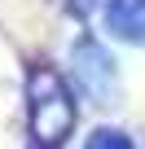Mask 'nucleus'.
<instances>
[{"label":"nucleus","mask_w":145,"mask_h":149,"mask_svg":"<svg viewBox=\"0 0 145 149\" xmlns=\"http://www.w3.org/2000/svg\"><path fill=\"white\" fill-rule=\"evenodd\" d=\"M84 149H136V145H132V136L119 132V127H97V132L84 140Z\"/></svg>","instance_id":"nucleus-4"},{"label":"nucleus","mask_w":145,"mask_h":149,"mask_svg":"<svg viewBox=\"0 0 145 149\" xmlns=\"http://www.w3.org/2000/svg\"><path fill=\"white\" fill-rule=\"evenodd\" d=\"M70 61H75V84L92 101H110L114 97V61L97 40H79L70 48Z\"/></svg>","instance_id":"nucleus-2"},{"label":"nucleus","mask_w":145,"mask_h":149,"mask_svg":"<svg viewBox=\"0 0 145 149\" xmlns=\"http://www.w3.org/2000/svg\"><path fill=\"white\" fill-rule=\"evenodd\" d=\"M101 22L114 40L141 44L145 40V0H101Z\"/></svg>","instance_id":"nucleus-3"},{"label":"nucleus","mask_w":145,"mask_h":149,"mask_svg":"<svg viewBox=\"0 0 145 149\" xmlns=\"http://www.w3.org/2000/svg\"><path fill=\"white\" fill-rule=\"evenodd\" d=\"M75 92L53 66H35L27 74V132L31 149H62L66 136L75 132Z\"/></svg>","instance_id":"nucleus-1"}]
</instances>
